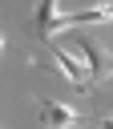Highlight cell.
<instances>
[{"mask_svg": "<svg viewBox=\"0 0 113 129\" xmlns=\"http://www.w3.org/2000/svg\"><path fill=\"white\" fill-rule=\"evenodd\" d=\"M69 52L81 56V64H85L93 89H101V85L113 77V52H109L97 36H89V32H73V36H69Z\"/></svg>", "mask_w": 113, "mask_h": 129, "instance_id": "cell-1", "label": "cell"}, {"mask_svg": "<svg viewBox=\"0 0 113 129\" xmlns=\"http://www.w3.org/2000/svg\"><path fill=\"white\" fill-rule=\"evenodd\" d=\"M61 0H40L36 4V12L24 20V36H32V40H52V32H61L65 24H61V8H56Z\"/></svg>", "mask_w": 113, "mask_h": 129, "instance_id": "cell-2", "label": "cell"}, {"mask_svg": "<svg viewBox=\"0 0 113 129\" xmlns=\"http://www.w3.org/2000/svg\"><path fill=\"white\" fill-rule=\"evenodd\" d=\"M40 121H44V125H56V129H73V125H93V117H81L77 109L61 105V101H48V97H40Z\"/></svg>", "mask_w": 113, "mask_h": 129, "instance_id": "cell-3", "label": "cell"}, {"mask_svg": "<svg viewBox=\"0 0 113 129\" xmlns=\"http://www.w3.org/2000/svg\"><path fill=\"white\" fill-rule=\"evenodd\" d=\"M113 20V0L105 4H93V8H81V12H61V24H109Z\"/></svg>", "mask_w": 113, "mask_h": 129, "instance_id": "cell-4", "label": "cell"}, {"mask_svg": "<svg viewBox=\"0 0 113 129\" xmlns=\"http://www.w3.org/2000/svg\"><path fill=\"white\" fill-rule=\"evenodd\" d=\"M52 60H56V64L65 69V77H69V81H73L77 89H93V85H89V73H85V64H81V60H73V56H69L65 48H52Z\"/></svg>", "mask_w": 113, "mask_h": 129, "instance_id": "cell-5", "label": "cell"}, {"mask_svg": "<svg viewBox=\"0 0 113 129\" xmlns=\"http://www.w3.org/2000/svg\"><path fill=\"white\" fill-rule=\"evenodd\" d=\"M0 48H4V36H0Z\"/></svg>", "mask_w": 113, "mask_h": 129, "instance_id": "cell-6", "label": "cell"}]
</instances>
